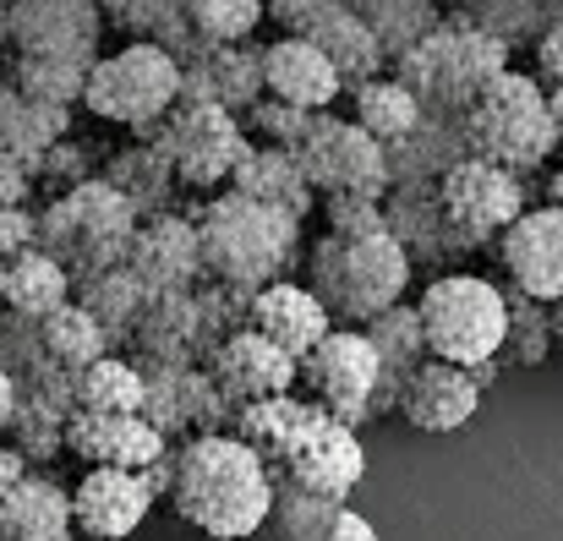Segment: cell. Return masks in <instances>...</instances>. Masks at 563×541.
Returning a JSON list of instances; mask_svg holds the SVG:
<instances>
[{
  "label": "cell",
  "mask_w": 563,
  "mask_h": 541,
  "mask_svg": "<svg viewBox=\"0 0 563 541\" xmlns=\"http://www.w3.org/2000/svg\"><path fill=\"white\" fill-rule=\"evenodd\" d=\"M548 351H553V318L542 312V301L515 296V301H509V340H504V356L520 361V366H537Z\"/></svg>",
  "instance_id": "obj_47"
},
{
  "label": "cell",
  "mask_w": 563,
  "mask_h": 541,
  "mask_svg": "<svg viewBox=\"0 0 563 541\" xmlns=\"http://www.w3.org/2000/svg\"><path fill=\"white\" fill-rule=\"evenodd\" d=\"M356 16L367 22V33L377 38L388 71H394L405 55H416V49L443 27V11L427 5V0H356Z\"/></svg>",
  "instance_id": "obj_35"
},
{
  "label": "cell",
  "mask_w": 563,
  "mask_h": 541,
  "mask_svg": "<svg viewBox=\"0 0 563 541\" xmlns=\"http://www.w3.org/2000/svg\"><path fill=\"white\" fill-rule=\"evenodd\" d=\"M22 476H27V465H22V460H16L11 449H0V504H5V493H11V487H16Z\"/></svg>",
  "instance_id": "obj_55"
},
{
  "label": "cell",
  "mask_w": 563,
  "mask_h": 541,
  "mask_svg": "<svg viewBox=\"0 0 563 541\" xmlns=\"http://www.w3.org/2000/svg\"><path fill=\"white\" fill-rule=\"evenodd\" d=\"M0 449H5V438H0Z\"/></svg>",
  "instance_id": "obj_61"
},
{
  "label": "cell",
  "mask_w": 563,
  "mask_h": 541,
  "mask_svg": "<svg viewBox=\"0 0 563 541\" xmlns=\"http://www.w3.org/2000/svg\"><path fill=\"white\" fill-rule=\"evenodd\" d=\"M71 290H77L71 274L49 252H27V257H16V263L0 268V307L16 312V318H33V323H44L49 312H60L71 301Z\"/></svg>",
  "instance_id": "obj_33"
},
{
  "label": "cell",
  "mask_w": 563,
  "mask_h": 541,
  "mask_svg": "<svg viewBox=\"0 0 563 541\" xmlns=\"http://www.w3.org/2000/svg\"><path fill=\"white\" fill-rule=\"evenodd\" d=\"M99 180H104L110 191H121V197H126V208H132L143 224H148V219L176 213V191H181V180H176V170H170V159H165V154H154L148 143L110 148V159H104Z\"/></svg>",
  "instance_id": "obj_30"
},
{
  "label": "cell",
  "mask_w": 563,
  "mask_h": 541,
  "mask_svg": "<svg viewBox=\"0 0 563 541\" xmlns=\"http://www.w3.org/2000/svg\"><path fill=\"white\" fill-rule=\"evenodd\" d=\"M143 372V421L165 443H191V438H219L235 427V410L219 399L213 377L202 366H137Z\"/></svg>",
  "instance_id": "obj_13"
},
{
  "label": "cell",
  "mask_w": 563,
  "mask_h": 541,
  "mask_svg": "<svg viewBox=\"0 0 563 541\" xmlns=\"http://www.w3.org/2000/svg\"><path fill=\"white\" fill-rule=\"evenodd\" d=\"M323 421V410L312 405V399H296V394H285V399H268V405H252V410H241L235 416V438L274 471V482H279V471L290 465V454L307 443V432Z\"/></svg>",
  "instance_id": "obj_28"
},
{
  "label": "cell",
  "mask_w": 563,
  "mask_h": 541,
  "mask_svg": "<svg viewBox=\"0 0 563 541\" xmlns=\"http://www.w3.org/2000/svg\"><path fill=\"white\" fill-rule=\"evenodd\" d=\"M416 318L427 334V351L443 366L482 372L498 366L504 340H509V296L482 279V274H443L427 279L416 296Z\"/></svg>",
  "instance_id": "obj_6"
},
{
  "label": "cell",
  "mask_w": 563,
  "mask_h": 541,
  "mask_svg": "<svg viewBox=\"0 0 563 541\" xmlns=\"http://www.w3.org/2000/svg\"><path fill=\"white\" fill-rule=\"evenodd\" d=\"M66 137H71V110H49V104L22 99L16 88H0V143H5L27 170H38L44 154H49L55 143H66Z\"/></svg>",
  "instance_id": "obj_34"
},
{
  "label": "cell",
  "mask_w": 563,
  "mask_h": 541,
  "mask_svg": "<svg viewBox=\"0 0 563 541\" xmlns=\"http://www.w3.org/2000/svg\"><path fill=\"white\" fill-rule=\"evenodd\" d=\"M383 159H388V191H438L454 165L471 159L465 121L421 115V126L410 137H399L394 148H383Z\"/></svg>",
  "instance_id": "obj_24"
},
{
  "label": "cell",
  "mask_w": 563,
  "mask_h": 541,
  "mask_svg": "<svg viewBox=\"0 0 563 541\" xmlns=\"http://www.w3.org/2000/svg\"><path fill=\"white\" fill-rule=\"evenodd\" d=\"M559 121L548 110V88L526 71H504L476 110L465 115V143L471 159H487L509 176H531L548 165V154L559 148Z\"/></svg>",
  "instance_id": "obj_7"
},
{
  "label": "cell",
  "mask_w": 563,
  "mask_h": 541,
  "mask_svg": "<svg viewBox=\"0 0 563 541\" xmlns=\"http://www.w3.org/2000/svg\"><path fill=\"white\" fill-rule=\"evenodd\" d=\"M197 246H202V285H230V290H268L285 285L296 274L301 252V224L257 208L235 191L202 197V208L191 213Z\"/></svg>",
  "instance_id": "obj_2"
},
{
  "label": "cell",
  "mask_w": 563,
  "mask_h": 541,
  "mask_svg": "<svg viewBox=\"0 0 563 541\" xmlns=\"http://www.w3.org/2000/svg\"><path fill=\"white\" fill-rule=\"evenodd\" d=\"M307 126H312V115H307V110H290V104H279V99H263V104H252V110L241 115L246 143H252V148H279V154H296L301 137H307Z\"/></svg>",
  "instance_id": "obj_46"
},
{
  "label": "cell",
  "mask_w": 563,
  "mask_h": 541,
  "mask_svg": "<svg viewBox=\"0 0 563 541\" xmlns=\"http://www.w3.org/2000/svg\"><path fill=\"white\" fill-rule=\"evenodd\" d=\"M0 49H11V33H5V5H0Z\"/></svg>",
  "instance_id": "obj_59"
},
{
  "label": "cell",
  "mask_w": 563,
  "mask_h": 541,
  "mask_svg": "<svg viewBox=\"0 0 563 541\" xmlns=\"http://www.w3.org/2000/svg\"><path fill=\"white\" fill-rule=\"evenodd\" d=\"M126 361L137 366H197V301L191 296H148Z\"/></svg>",
  "instance_id": "obj_29"
},
{
  "label": "cell",
  "mask_w": 563,
  "mask_h": 541,
  "mask_svg": "<svg viewBox=\"0 0 563 541\" xmlns=\"http://www.w3.org/2000/svg\"><path fill=\"white\" fill-rule=\"evenodd\" d=\"M208 377H213V388H219V399L241 416V410H252V405H268V399H285L296 383H301V366L285 356L279 345H268L263 334H241V340H230L219 356L202 366Z\"/></svg>",
  "instance_id": "obj_17"
},
{
  "label": "cell",
  "mask_w": 563,
  "mask_h": 541,
  "mask_svg": "<svg viewBox=\"0 0 563 541\" xmlns=\"http://www.w3.org/2000/svg\"><path fill=\"white\" fill-rule=\"evenodd\" d=\"M230 191L246 197V202H257V208H274V213H285V219H296V224H307V213H312V202H318V191L307 186L301 165H296L290 154H279V148H252L246 165L230 180Z\"/></svg>",
  "instance_id": "obj_31"
},
{
  "label": "cell",
  "mask_w": 563,
  "mask_h": 541,
  "mask_svg": "<svg viewBox=\"0 0 563 541\" xmlns=\"http://www.w3.org/2000/svg\"><path fill=\"white\" fill-rule=\"evenodd\" d=\"M263 82H268V99H279L290 110H307V115H329V104L345 93L340 88V71L307 38H274V44H263Z\"/></svg>",
  "instance_id": "obj_23"
},
{
  "label": "cell",
  "mask_w": 563,
  "mask_h": 541,
  "mask_svg": "<svg viewBox=\"0 0 563 541\" xmlns=\"http://www.w3.org/2000/svg\"><path fill=\"white\" fill-rule=\"evenodd\" d=\"M11 416H16V377H11V372H0V438H5Z\"/></svg>",
  "instance_id": "obj_56"
},
{
  "label": "cell",
  "mask_w": 563,
  "mask_h": 541,
  "mask_svg": "<svg viewBox=\"0 0 563 541\" xmlns=\"http://www.w3.org/2000/svg\"><path fill=\"white\" fill-rule=\"evenodd\" d=\"M104 5L93 0H16L5 5V33L16 60H71L99 66L104 44Z\"/></svg>",
  "instance_id": "obj_12"
},
{
  "label": "cell",
  "mask_w": 563,
  "mask_h": 541,
  "mask_svg": "<svg viewBox=\"0 0 563 541\" xmlns=\"http://www.w3.org/2000/svg\"><path fill=\"white\" fill-rule=\"evenodd\" d=\"M504 71H509V49H504L493 33H482V27L449 16V22H443L416 55H405L388 77H399V88L421 104V115H432V121H465V115L476 110V99H482Z\"/></svg>",
  "instance_id": "obj_4"
},
{
  "label": "cell",
  "mask_w": 563,
  "mask_h": 541,
  "mask_svg": "<svg viewBox=\"0 0 563 541\" xmlns=\"http://www.w3.org/2000/svg\"><path fill=\"white\" fill-rule=\"evenodd\" d=\"M143 143L170 159V170H176V180L187 191H230L235 170L252 154V143H246V132H241V121L230 110H219V104H187V99Z\"/></svg>",
  "instance_id": "obj_9"
},
{
  "label": "cell",
  "mask_w": 563,
  "mask_h": 541,
  "mask_svg": "<svg viewBox=\"0 0 563 541\" xmlns=\"http://www.w3.org/2000/svg\"><path fill=\"white\" fill-rule=\"evenodd\" d=\"M438 202H443V219L465 241L487 246L493 235H504L526 213V186H520V176H509V170H498L487 159H465L438 186Z\"/></svg>",
  "instance_id": "obj_14"
},
{
  "label": "cell",
  "mask_w": 563,
  "mask_h": 541,
  "mask_svg": "<svg viewBox=\"0 0 563 541\" xmlns=\"http://www.w3.org/2000/svg\"><path fill=\"white\" fill-rule=\"evenodd\" d=\"M77 410L88 416H143V372L126 356L93 361L77 372Z\"/></svg>",
  "instance_id": "obj_38"
},
{
  "label": "cell",
  "mask_w": 563,
  "mask_h": 541,
  "mask_svg": "<svg viewBox=\"0 0 563 541\" xmlns=\"http://www.w3.org/2000/svg\"><path fill=\"white\" fill-rule=\"evenodd\" d=\"M38 252V213L33 208H5L0 213V268Z\"/></svg>",
  "instance_id": "obj_51"
},
{
  "label": "cell",
  "mask_w": 563,
  "mask_h": 541,
  "mask_svg": "<svg viewBox=\"0 0 563 541\" xmlns=\"http://www.w3.org/2000/svg\"><path fill=\"white\" fill-rule=\"evenodd\" d=\"M0 88H5V71H0Z\"/></svg>",
  "instance_id": "obj_60"
},
{
  "label": "cell",
  "mask_w": 563,
  "mask_h": 541,
  "mask_svg": "<svg viewBox=\"0 0 563 541\" xmlns=\"http://www.w3.org/2000/svg\"><path fill=\"white\" fill-rule=\"evenodd\" d=\"M165 498L202 537L257 541L274 515L279 482L235 432H219V438H191L181 449H170V493Z\"/></svg>",
  "instance_id": "obj_1"
},
{
  "label": "cell",
  "mask_w": 563,
  "mask_h": 541,
  "mask_svg": "<svg viewBox=\"0 0 563 541\" xmlns=\"http://www.w3.org/2000/svg\"><path fill=\"white\" fill-rule=\"evenodd\" d=\"M362 334L373 340L377 361H383V383H377L373 416H394V410H399V399H405V388H410V377L432 361L427 334H421V318H416V301H399L394 312L373 318Z\"/></svg>",
  "instance_id": "obj_26"
},
{
  "label": "cell",
  "mask_w": 563,
  "mask_h": 541,
  "mask_svg": "<svg viewBox=\"0 0 563 541\" xmlns=\"http://www.w3.org/2000/svg\"><path fill=\"white\" fill-rule=\"evenodd\" d=\"M410 257L399 252V241L388 235H362V241H345V235H329L312 241L307 252V290L323 301V312L334 318V329H367L373 318L394 312L410 290Z\"/></svg>",
  "instance_id": "obj_3"
},
{
  "label": "cell",
  "mask_w": 563,
  "mask_h": 541,
  "mask_svg": "<svg viewBox=\"0 0 563 541\" xmlns=\"http://www.w3.org/2000/svg\"><path fill=\"white\" fill-rule=\"evenodd\" d=\"M351 110H356L351 121L373 137L377 148H394L399 137H410L421 126V104L399 88V77H377L362 93H351Z\"/></svg>",
  "instance_id": "obj_37"
},
{
  "label": "cell",
  "mask_w": 563,
  "mask_h": 541,
  "mask_svg": "<svg viewBox=\"0 0 563 541\" xmlns=\"http://www.w3.org/2000/svg\"><path fill=\"white\" fill-rule=\"evenodd\" d=\"M498 257H504L509 285L526 301H542V307L563 301V208H553V202L526 208L498 235Z\"/></svg>",
  "instance_id": "obj_15"
},
{
  "label": "cell",
  "mask_w": 563,
  "mask_h": 541,
  "mask_svg": "<svg viewBox=\"0 0 563 541\" xmlns=\"http://www.w3.org/2000/svg\"><path fill=\"white\" fill-rule=\"evenodd\" d=\"M323 541H377V531L362 520V515H351V509H340V520H334V531Z\"/></svg>",
  "instance_id": "obj_54"
},
{
  "label": "cell",
  "mask_w": 563,
  "mask_h": 541,
  "mask_svg": "<svg viewBox=\"0 0 563 541\" xmlns=\"http://www.w3.org/2000/svg\"><path fill=\"white\" fill-rule=\"evenodd\" d=\"M137 224L143 219L126 208L121 191H110L104 180H88L71 197H55L38 208V252H49L71 274V285H82V279L126 268Z\"/></svg>",
  "instance_id": "obj_5"
},
{
  "label": "cell",
  "mask_w": 563,
  "mask_h": 541,
  "mask_svg": "<svg viewBox=\"0 0 563 541\" xmlns=\"http://www.w3.org/2000/svg\"><path fill=\"white\" fill-rule=\"evenodd\" d=\"M345 11V0H268V22L279 27V38H318L334 16Z\"/></svg>",
  "instance_id": "obj_48"
},
{
  "label": "cell",
  "mask_w": 563,
  "mask_h": 541,
  "mask_svg": "<svg viewBox=\"0 0 563 541\" xmlns=\"http://www.w3.org/2000/svg\"><path fill=\"white\" fill-rule=\"evenodd\" d=\"M126 268L148 296H197L202 290V246L191 230V213H165L137 224Z\"/></svg>",
  "instance_id": "obj_18"
},
{
  "label": "cell",
  "mask_w": 563,
  "mask_h": 541,
  "mask_svg": "<svg viewBox=\"0 0 563 541\" xmlns=\"http://www.w3.org/2000/svg\"><path fill=\"white\" fill-rule=\"evenodd\" d=\"M334 520H340V509H334V504L307 498V493H296V487H285V482H279L274 515H268V526H263V537L257 541H323L329 531H334Z\"/></svg>",
  "instance_id": "obj_43"
},
{
  "label": "cell",
  "mask_w": 563,
  "mask_h": 541,
  "mask_svg": "<svg viewBox=\"0 0 563 541\" xmlns=\"http://www.w3.org/2000/svg\"><path fill=\"white\" fill-rule=\"evenodd\" d=\"M176 104H181V66L154 44H121L115 55H99L82 88V110L110 126H132L137 143L159 132Z\"/></svg>",
  "instance_id": "obj_8"
},
{
  "label": "cell",
  "mask_w": 563,
  "mask_h": 541,
  "mask_svg": "<svg viewBox=\"0 0 563 541\" xmlns=\"http://www.w3.org/2000/svg\"><path fill=\"white\" fill-rule=\"evenodd\" d=\"M553 345H559V351H563V307H559V312H553Z\"/></svg>",
  "instance_id": "obj_58"
},
{
  "label": "cell",
  "mask_w": 563,
  "mask_h": 541,
  "mask_svg": "<svg viewBox=\"0 0 563 541\" xmlns=\"http://www.w3.org/2000/svg\"><path fill=\"white\" fill-rule=\"evenodd\" d=\"M154 509V487L148 476L132 471H88L71 493V520L77 531L93 541H126Z\"/></svg>",
  "instance_id": "obj_21"
},
{
  "label": "cell",
  "mask_w": 563,
  "mask_h": 541,
  "mask_svg": "<svg viewBox=\"0 0 563 541\" xmlns=\"http://www.w3.org/2000/svg\"><path fill=\"white\" fill-rule=\"evenodd\" d=\"M99 154H110V148H88V143H77V137L55 143V148L44 154V165L33 170V191H44L49 202H55V197H71L77 186L99 180V170H93Z\"/></svg>",
  "instance_id": "obj_45"
},
{
  "label": "cell",
  "mask_w": 563,
  "mask_h": 541,
  "mask_svg": "<svg viewBox=\"0 0 563 541\" xmlns=\"http://www.w3.org/2000/svg\"><path fill=\"white\" fill-rule=\"evenodd\" d=\"M362 471H367V454H362L356 432L323 416V421L307 432V443L290 454V465L279 471V482L296 487V493H307V498H323V504L345 509V498H351V487L362 482Z\"/></svg>",
  "instance_id": "obj_20"
},
{
  "label": "cell",
  "mask_w": 563,
  "mask_h": 541,
  "mask_svg": "<svg viewBox=\"0 0 563 541\" xmlns=\"http://www.w3.org/2000/svg\"><path fill=\"white\" fill-rule=\"evenodd\" d=\"M66 454L88 460V471H132V476H148L170 443L143 421V416H88L77 410L66 421Z\"/></svg>",
  "instance_id": "obj_19"
},
{
  "label": "cell",
  "mask_w": 563,
  "mask_h": 541,
  "mask_svg": "<svg viewBox=\"0 0 563 541\" xmlns=\"http://www.w3.org/2000/svg\"><path fill=\"white\" fill-rule=\"evenodd\" d=\"M537 82H548L553 93L563 88V22H553V27L537 38Z\"/></svg>",
  "instance_id": "obj_53"
},
{
  "label": "cell",
  "mask_w": 563,
  "mask_h": 541,
  "mask_svg": "<svg viewBox=\"0 0 563 541\" xmlns=\"http://www.w3.org/2000/svg\"><path fill=\"white\" fill-rule=\"evenodd\" d=\"M71 537H77L71 493L55 476L27 471L0 504V541H71Z\"/></svg>",
  "instance_id": "obj_27"
},
{
  "label": "cell",
  "mask_w": 563,
  "mask_h": 541,
  "mask_svg": "<svg viewBox=\"0 0 563 541\" xmlns=\"http://www.w3.org/2000/svg\"><path fill=\"white\" fill-rule=\"evenodd\" d=\"M482 405V383L476 372H460V366H443V361H427L405 399H399V416L416 427V432H460Z\"/></svg>",
  "instance_id": "obj_25"
},
{
  "label": "cell",
  "mask_w": 563,
  "mask_h": 541,
  "mask_svg": "<svg viewBox=\"0 0 563 541\" xmlns=\"http://www.w3.org/2000/svg\"><path fill=\"white\" fill-rule=\"evenodd\" d=\"M191 301H197V366H208L230 340H241L252 329V290L202 285Z\"/></svg>",
  "instance_id": "obj_39"
},
{
  "label": "cell",
  "mask_w": 563,
  "mask_h": 541,
  "mask_svg": "<svg viewBox=\"0 0 563 541\" xmlns=\"http://www.w3.org/2000/svg\"><path fill=\"white\" fill-rule=\"evenodd\" d=\"M252 334H263L268 345H279L285 356L301 366L334 334V318L323 312V301L307 285L285 279V285H268V290L252 296Z\"/></svg>",
  "instance_id": "obj_22"
},
{
  "label": "cell",
  "mask_w": 563,
  "mask_h": 541,
  "mask_svg": "<svg viewBox=\"0 0 563 541\" xmlns=\"http://www.w3.org/2000/svg\"><path fill=\"white\" fill-rule=\"evenodd\" d=\"M318 49H323V60L340 71V88L345 93H362L367 82L377 77H388V60H383V49H377V38L367 33V22L356 16V5H345L318 38H312Z\"/></svg>",
  "instance_id": "obj_36"
},
{
  "label": "cell",
  "mask_w": 563,
  "mask_h": 541,
  "mask_svg": "<svg viewBox=\"0 0 563 541\" xmlns=\"http://www.w3.org/2000/svg\"><path fill=\"white\" fill-rule=\"evenodd\" d=\"M548 197H553V208H563V165L553 170V186H548Z\"/></svg>",
  "instance_id": "obj_57"
},
{
  "label": "cell",
  "mask_w": 563,
  "mask_h": 541,
  "mask_svg": "<svg viewBox=\"0 0 563 541\" xmlns=\"http://www.w3.org/2000/svg\"><path fill=\"white\" fill-rule=\"evenodd\" d=\"M27 197H33V170L0 143V213L5 208H27Z\"/></svg>",
  "instance_id": "obj_52"
},
{
  "label": "cell",
  "mask_w": 563,
  "mask_h": 541,
  "mask_svg": "<svg viewBox=\"0 0 563 541\" xmlns=\"http://www.w3.org/2000/svg\"><path fill=\"white\" fill-rule=\"evenodd\" d=\"M323 219H329V235H345V241L388 235L383 202H367V197H334V202H323Z\"/></svg>",
  "instance_id": "obj_50"
},
{
  "label": "cell",
  "mask_w": 563,
  "mask_h": 541,
  "mask_svg": "<svg viewBox=\"0 0 563 541\" xmlns=\"http://www.w3.org/2000/svg\"><path fill=\"white\" fill-rule=\"evenodd\" d=\"M71 301L99 323V334L110 340V351H115V356H126L132 329H137V318H143V307H148V290L137 285V274H132V268H115V274L82 279V285L71 290Z\"/></svg>",
  "instance_id": "obj_32"
},
{
  "label": "cell",
  "mask_w": 563,
  "mask_h": 541,
  "mask_svg": "<svg viewBox=\"0 0 563 541\" xmlns=\"http://www.w3.org/2000/svg\"><path fill=\"white\" fill-rule=\"evenodd\" d=\"M104 356H115L110 351V340L99 334V323L77 307V301H66L60 312H49L44 318V361H55L60 372H88L93 361H104Z\"/></svg>",
  "instance_id": "obj_40"
},
{
  "label": "cell",
  "mask_w": 563,
  "mask_h": 541,
  "mask_svg": "<svg viewBox=\"0 0 563 541\" xmlns=\"http://www.w3.org/2000/svg\"><path fill=\"white\" fill-rule=\"evenodd\" d=\"M88 71H93V66H71V60H16V55H11V66H5V88H16V93L33 99V104L71 110V104H82Z\"/></svg>",
  "instance_id": "obj_41"
},
{
  "label": "cell",
  "mask_w": 563,
  "mask_h": 541,
  "mask_svg": "<svg viewBox=\"0 0 563 541\" xmlns=\"http://www.w3.org/2000/svg\"><path fill=\"white\" fill-rule=\"evenodd\" d=\"M383 219H388V241H399V252L410 257V268H432V279L460 274L454 263L476 252V241H465L443 219L438 191H388L383 197Z\"/></svg>",
  "instance_id": "obj_16"
},
{
  "label": "cell",
  "mask_w": 563,
  "mask_h": 541,
  "mask_svg": "<svg viewBox=\"0 0 563 541\" xmlns=\"http://www.w3.org/2000/svg\"><path fill=\"white\" fill-rule=\"evenodd\" d=\"M290 159L301 165V176L318 191V202H334V197L383 202L388 197V159H383V148L345 115H312V126H307V137H301V148Z\"/></svg>",
  "instance_id": "obj_10"
},
{
  "label": "cell",
  "mask_w": 563,
  "mask_h": 541,
  "mask_svg": "<svg viewBox=\"0 0 563 541\" xmlns=\"http://www.w3.org/2000/svg\"><path fill=\"white\" fill-rule=\"evenodd\" d=\"M5 449H11L27 471H38V465H49V460L66 449V421L49 416V410H38V405H22V399H16V416H11V427H5Z\"/></svg>",
  "instance_id": "obj_44"
},
{
  "label": "cell",
  "mask_w": 563,
  "mask_h": 541,
  "mask_svg": "<svg viewBox=\"0 0 563 541\" xmlns=\"http://www.w3.org/2000/svg\"><path fill=\"white\" fill-rule=\"evenodd\" d=\"M301 383L312 388V405L340 421V427H362L373 421V399L383 383V361H377L373 340L362 329H334L312 356L301 361Z\"/></svg>",
  "instance_id": "obj_11"
},
{
  "label": "cell",
  "mask_w": 563,
  "mask_h": 541,
  "mask_svg": "<svg viewBox=\"0 0 563 541\" xmlns=\"http://www.w3.org/2000/svg\"><path fill=\"white\" fill-rule=\"evenodd\" d=\"M38 361H44V323L16 318V312L0 307V372L22 377V372L38 366Z\"/></svg>",
  "instance_id": "obj_49"
},
{
  "label": "cell",
  "mask_w": 563,
  "mask_h": 541,
  "mask_svg": "<svg viewBox=\"0 0 563 541\" xmlns=\"http://www.w3.org/2000/svg\"><path fill=\"white\" fill-rule=\"evenodd\" d=\"M268 16L263 0H187V22L191 33L213 49H230V44H252L257 22Z\"/></svg>",
  "instance_id": "obj_42"
}]
</instances>
